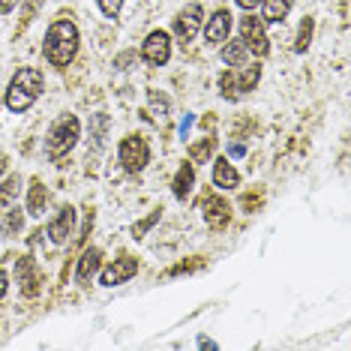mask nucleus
<instances>
[{"label": "nucleus", "instance_id": "f257e3e1", "mask_svg": "<svg viewBox=\"0 0 351 351\" xmlns=\"http://www.w3.org/2000/svg\"><path fill=\"white\" fill-rule=\"evenodd\" d=\"M45 60L51 63V66H69L78 51V27L73 25V21L66 19H58L54 25L49 27V34H45Z\"/></svg>", "mask_w": 351, "mask_h": 351}, {"label": "nucleus", "instance_id": "f03ea898", "mask_svg": "<svg viewBox=\"0 0 351 351\" xmlns=\"http://www.w3.org/2000/svg\"><path fill=\"white\" fill-rule=\"evenodd\" d=\"M43 87H45V78H43V73H39V69H34V66L19 69V73L12 75L10 87H6V99H3V102H6V108L15 111V114L27 111V108L39 99Z\"/></svg>", "mask_w": 351, "mask_h": 351}, {"label": "nucleus", "instance_id": "7ed1b4c3", "mask_svg": "<svg viewBox=\"0 0 351 351\" xmlns=\"http://www.w3.org/2000/svg\"><path fill=\"white\" fill-rule=\"evenodd\" d=\"M78 135H82V123H78V117L75 114H60L58 121L51 123L49 135H45V154L58 162L60 156H66L69 150L75 147Z\"/></svg>", "mask_w": 351, "mask_h": 351}, {"label": "nucleus", "instance_id": "20e7f679", "mask_svg": "<svg viewBox=\"0 0 351 351\" xmlns=\"http://www.w3.org/2000/svg\"><path fill=\"white\" fill-rule=\"evenodd\" d=\"M258 78H261L258 63H250V66H243V69H226V73L219 75L222 99H237V97H243V93L255 90Z\"/></svg>", "mask_w": 351, "mask_h": 351}, {"label": "nucleus", "instance_id": "39448f33", "mask_svg": "<svg viewBox=\"0 0 351 351\" xmlns=\"http://www.w3.org/2000/svg\"><path fill=\"white\" fill-rule=\"evenodd\" d=\"M117 156H121V165L126 171L138 174V171H145L150 162V147L141 135H126L121 141V147H117Z\"/></svg>", "mask_w": 351, "mask_h": 351}, {"label": "nucleus", "instance_id": "423d86ee", "mask_svg": "<svg viewBox=\"0 0 351 351\" xmlns=\"http://www.w3.org/2000/svg\"><path fill=\"white\" fill-rule=\"evenodd\" d=\"M241 43L246 45V51L255 54V58H267V51H270L265 25H261L258 19H252V15L241 19Z\"/></svg>", "mask_w": 351, "mask_h": 351}, {"label": "nucleus", "instance_id": "0eeeda50", "mask_svg": "<svg viewBox=\"0 0 351 351\" xmlns=\"http://www.w3.org/2000/svg\"><path fill=\"white\" fill-rule=\"evenodd\" d=\"M141 58H145V63H150V66H165L171 58V39L165 30H154L145 45H141Z\"/></svg>", "mask_w": 351, "mask_h": 351}, {"label": "nucleus", "instance_id": "6e6552de", "mask_svg": "<svg viewBox=\"0 0 351 351\" xmlns=\"http://www.w3.org/2000/svg\"><path fill=\"white\" fill-rule=\"evenodd\" d=\"M202 19H204V10L198 3H189L186 10L178 12V19H174V36H178V43H193L198 27H202Z\"/></svg>", "mask_w": 351, "mask_h": 351}, {"label": "nucleus", "instance_id": "1a4fd4ad", "mask_svg": "<svg viewBox=\"0 0 351 351\" xmlns=\"http://www.w3.org/2000/svg\"><path fill=\"white\" fill-rule=\"evenodd\" d=\"M15 276H19V285H21V294L25 298H36L39 289H43V276L36 270V261L30 255H21L15 261Z\"/></svg>", "mask_w": 351, "mask_h": 351}, {"label": "nucleus", "instance_id": "9d476101", "mask_svg": "<svg viewBox=\"0 0 351 351\" xmlns=\"http://www.w3.org/2000/svg\"><path fill=\"white\" fill-rule=\"evenodd\" d=\"M135 274H138V258H132V255H121V258H114V265H108L106 270H102V285L114 289V285L130 282Z\"/></svg>", "mask_w": 351, "mask_h": 351}, {"label": "nucleus", "instance_id": "9b49d317", "mask_svg": "<svg viewBox=\"0 0 351 351\" xmlns=\"http://www.w3.org/2000/svg\"><path fill=\"white\" fill-rule=\"evenodd\" d=\"M73 231H75V210L66 204V207H60L58 217L49 222V237H51V243L63 246L69 237H73Z\"/></svg>", "mask_w": 351, "mask_h": 351}, {"label": "nucleus", "instance_id": "f8f14e48", "mask_svg": "<svg viewBox=\"0 0 351 351\" xmlns=\"http://www.w3.org/2000/svg\"><path fill=\"white\" fill-rule=\"evenodd\" d=\"M204 219H207V226H210L213 231H222L228 226V219H231V204L226 202V198H219V195H210V198H204Z\"/></svg>", "mask_w": 351, "mask_h": 351}, {"label": "nucleus", "instance_id": "ddd939ff", "mask_svg": "<svg viewBox=\"0 0 351 351\" xmlns=\"http://www.w3.org/2000/svg\"><path fill=\"white\" fill-rule=\"evenodd\" d=\"M231 34V15L226 10H219V12H213L210 19H207V25H204V39H207V45H222L228 39Z\"/></svg>", "mask_w": 351, "mask_h": 351}, {"label": "nucleus", "instance_id": "4468645a", "mask_svg": "<svg viewBox=\"0 0 351 351\" xmlns=\"http://www.w3.org/2000/svg\"><path fill=\"white\" fill-rule=\"evenodd\" d=\"M102 267V250L99 246H90V250H84V255L78 258V267H75V279L82 285H87L93 276H97V270Z\"/></svg>", "mask_w": 351, "mask_h": 351}, {"label": "nucleus", "instance_id": "2eb2a0df", "mask_svg": "<svg viewBox=\"0 0 351 351\" xmlns=\"http://www.w3.org/2000/svg\"><path fill=\"white\" fill-rule=\"evenodd\" d=\"M213 183H217L219 189H234V186H241V174L234 171V165H231L226 156H219L217 162H213Z\"/></svg>", "mask_w": 351, "mask_h": 351}, {"label": "nucleus", "instance_id": "dca6fc26", "mask_svg": "<svg viewBox=\"0 0 351 351\" xmlns=\"http://www.w3.org/2000/svg\"><path fill=\"white\" fill-rule=\"evenodd\" d=\"M193 186H195V171H193V165L189 162H183L178 174H174V183H171V193L178 202H186L189 193H193Z\"/></svg>", "mask_w": 351, "mask_h": 351}, {"label": "nucleus", "instance_id": "f3484780", "mask_svg": "<svg viewBox=\"0 0 351 351\" xmlns=\"http://www.w3.org/2000/svg\"><path fill=\"white\" fill-rule=\"evenodd\" d=\"M45 202H49V195H45L43 180L34 178V180H30V189H27V213H30V217H43Z\"/></svg>", "mask_w": 351, "mask_h": 351}, {"label": "nucleus", "instance_id": "a211bd4d", "mask_svg": "<svg viewBox=\"0 0 351 351\" xmlns=\"http://www.w3.org/2000/svg\"><path fill=\"white\" fill-rule=\"evenodd\" d=\"M19 193H21V174H10L0 183V207H12Z\"/></svg>", "mask_w": 351, "mask_h": 351}, {"label": "nucleus", "instance_id": "6ab92c4d", "mask_svg": "<svg viewBox=\"0 0 351 351\" xmlns=\"http://www.w3.org/2000/svg\"><path fill=\"white\" fill-rule=\"evenodd\" d=\"M265 3V21H282L291 12L294 0H261Z\"/></svg>", "mask_w": 351, "mask_h": 351}, {"label": "nucleus", "instance_id": "aec40b11", "mask_svg": "<svg viewBox=\"0 0 351 351\" xmlns=\"http://www.w3.org/2000/svg\"><path fill=\"white\" fill-rule=\"evenodd\" d=\"M147 99H150V117H154L156 123H165V121H169V99H165L159 90H150Z\"/></svg>", "mask_w": 351, "mask_h": 351}, {"label": "nucleus", "instance_id": "412c9836", "mask_svg": "<svg viewBox=\"0 0 351 351\" xmlns=\"http://www.w3.org/2000/svg\"><path fill=\"white\" fill-rule=\"evenodd\" d=\"M213 150H217V138H213V135H207V138H202L198 145L189 147V159H193V162H210Z\"/></svg>", "mask_w": 351, "mask_h": 351}, {"label": "nucleus", "instance_id": "4be33fe9", "mask_svg": "<svg viewBox=\"0 0 351 351\" xmlns=\"http://www.w3.org/2000/svg\"><path fill=\"white\" fill-rule=\"evenodd\" d=\"M246 54H250V51H246V45L237 39V43H228L226 49H222V60L231 63V66H241V63L246 60Z\"/></svg>", "mask_w": 351, "mask_h": 351}, {"label": "nucleus", "instance_id": "5701e85b", "mask_svg": "<svg viewBox=\"0 0 351 351\" xmlns=\"http://www.w3.org/2000/svg\"><path fill=\"white\" fill-rule=\"evenodd\" d=\"M313 43V19H303L300 27H298V39H294V51L303 54Z\"/></svg>", "mask_w": 351, "mask_h": 351}, {"label": "nucleus", "instance_id": "b1692460", "mask_svg": "<svg viewBox=\"0 0 351 351\" xmlns=\"http://www.w3.org/2000/svg\"><path fill=\"white\" fill-rule=\"evenodd\" d=\"M21 226H25V217H21V210H10L3 219V234L6 237H15L21 231Z\"/></svg>", "mask_w": 351, "mask_h": 351}, {"label": "nucleus", "instance_id": "393cba45", "mask_svg": "<svg viewBox=\"0 0 351 351\" xmlns=\"http://www.w3.org/2000/svg\"><path fill=\"white\" fill-rule=\"evenodd\" d=\"M159 219H162V207H156V210H154V213H150V217H147V219L135 222V226H132V237H135V241H138V237H145V231H147V228H154V226H156V222H159Z\"/></svg>", "mask_w": 351, "mask_h": 351}, {"label": "nucleus", "instance_id": "a878e982", "mask_svg": "<svg viewBox=\"0 0 351 351\" xmlns=\"http://www.w3.org/2000/svg\"><path fill=\"white\" fill-rule=\"evenodd\" d=\"M99 3V10L102 15H108V19H114L117 12H121V6H123V0H97Z\"/></svg>", "mask_w": 351, "mask_h": 351}, {"label": "nucleus", "instance_id": "bb28decb", "mask_svg": "<svg viewBox=\"0 0 351 351\" xmlns=\"http://www.w3.org/2000/svg\"><path fill=\"white\" fill-rule=\"evenodd\" d=\"M19 3H21V0H0V15H10Z\"/></svg>", "mask_w": 351, "mask_h": 351}, {"label": "nucleus", "instance_id": "cd10ccee", "mask_svg": "<svg viewBox=\"0 0 351 351\" xmlns=\"http://www.w3.org/2000/svg\"><path fill=\"white\" fill-rule=\"evenodd\" d=\"M6 285H10V279H6V270L0 267V300L6 298Z\"/></svg>", "mask_w": 351, "mask_h": 351}, {"label": "nucleus", "instance_id": "c85d7f7f", "mask_svg": "<svg viewBox=\"0 0 351 351\" xmlns=\"http://www.w3.org/2000/svg\"><path fill=\"white\" fill-rule=\"evenodd\" d=\"M228 154H231V156H243V154H246V147L241 145V141H237V145L231 141V145H228Z\"/></svg>", "mask_w": 351, "mask_h": 351}, {"label": "nucleus", "instance_id": "c756f323", "mask_svg": "<svg viewBox=\"0 0 351 351\" xmlns=\"http://www.w3.org/2000/svg\"><path fill=\"white\" fill-rule=\"evenodd\" d=\"M258 3H261V0H237V6H241V10H255Z\"/></svg>", "mask_w": 351, "mask_h": 351}, {"label": "nucleus", "instance_id": "7c9ffc66", "mask_svg": "<svg viewBox=\"0 0 351 351\" xmlns=\"http://www.w3.org/2000/svg\"><path fill=\"white\" fill-rule=\"evenodd\" d=\"M39 3H43V0H27V15H34Z\"/></svg>", "mask_w": 351, "mask_h": 351}, {"label": "nucleus", "instance_id": "2f4dec72", "mask_svg": "<svg viewBox=\"0 0 351 351\" xmlns=\"http://www.w3.org/2000/svg\"><path fill=\"white\" fill-rule=\"evenodd\" d=\"M198 346H202V348H217V342H210L207 337H202V339H198Z\"/></svg>", "mask_w": 351, "mask_h": 351}, {"label": "nucleus", "instance_id": "473e14b6", "mask_svg": "<svg viewBox=\"0 0 351 351\" xmlns=\"http://www.w3.org/2000/svg\"><path fill=\"white\" fill-rule=\"evenodd\" d=\"M189 126H193V117H189V114H186V121H183V123H180V132H183V135H186V130H189Z\"/></svg>", "mask_w": 351, "mask_h": 351}, {"label": "nucleus", "instance_id": "72a5a7b5", "mask_svg": "<svg viewBox=\"0 0 351 351\" xmlns=\"http://www.w3.org/2000/svg\"><path fill=\"white\" fill-rule=\"evenodd\" d=\"M6 165H10V162H6V154H3V150H0V174L6 171Z\"/></svg>", "mask_w": 351, "mask_h": 351}]
</instances>
